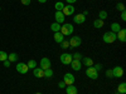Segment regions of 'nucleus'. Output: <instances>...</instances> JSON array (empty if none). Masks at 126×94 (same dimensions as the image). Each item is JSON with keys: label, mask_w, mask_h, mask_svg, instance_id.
I'll return each mask as SVG.
<instances>
[{"label": "nucleus", "mask_w": 126, "mask_h": 94, "mask_svg": "<svg viewBox=\"0 0 126 94\" xmlns=\"http://www.w3.org/2000/svg\"><path fill=\"white\" fill-rule=\"evenodd\" d=\"M82 14H83V15H85V16H87V15H88V12H87V10H85V12H83Z\"/></svg>", "instance_id": "obj_40"}, {"label": "nucleus", "mask_w": 126, "mask_h": 94, "mask_svg": "<svg viewBox=\"0 0 126 94\" xmlns=\"http://www.w3.org/2000/svg\"><path fill=\"white\" fill-rule=\"evenodd\" d=\"M59 60H61L62 64L69 65V64H71V61L73 60V58H72V54H69V53H63V54H61Z\"/></svg>", "instance_id": "obj_3"}, {"label": "nucleus", "mask_w": 126, "mask_h": 94, "mask_svg": "<svg viewBox=\"0 0 126 94\" xmlns=\"http://www.w3.org/2000/svg\"><path fill=\"white\" fill-rule=\"evenodd\" d=\"M3 64H4V67H5V68H9V67H10V61L6 59V60H4V61H3Z\"/></svg>", "instance_id": "obj_35"}, {"label": "nucleus", "mask_w": 126, "mask_h": 94, "mask_svg": "<svg viewBox=\"0 0 126 94\" xmlns=\"http://www.w3.org/2000/svg\"><path fill=\"white\" fill-rule=\"evenodd\" d=\"M107 16H109V14H107L106 10H101V12L98 13V19L103 20V22H105V19H107Z\"/></svg>", "instance_id": "obj_23"}, {"label": "nucleus", "mask_w": 126, "mask_h": 94, "mask_svg": "<svg viewBox=\"0 0 126 94\" xmlns=\"http://www.w3.org/2000/svg\"><path fill=\"white\" fill-rule=\"evenodd\" d=\"M50 29L53 30L54 33H57V31H59V30H61V24H58V23H56V22H54L53 24L50 25Z\"/></svg>", "instance_id": "obj_26"}, {"label": "nucleus", "mask_w": 126, "mask_h": 94, "mask_svg": "<svg viewBox=\"0 0 126 94\" xmlns=\"http://www.w3.org/2000/svg\"><path fill=\"white\" fill-rule=\"evenodd\" d=\"M8 60H9L10 63L16 61V60H18V54H16V53H10V54L8 55Z\"/></svg>", "instance_id": "obj_22"}, {"label": "nucleus", "mask_w": 126, "mask_h": 94, "mask_svg": "<svg viewBox=\"0 0 126 94\" xmlns=\"http://www.w3.org/2000/svg\"><path fill=\"white\" fill-rule=\"evenodd\" d=\"M53 38H54V41H56V43H58V44H61L62 41L66 39V36L63 35L61 31H57V33H54V36H53Z\"/></svg>", "instance_id": "obj_16"}, {"label": "nucleus", "mask_w": 126, "mask_h": 94, "mask_svg": "<svg viewBox=\"0 0 126 94\" xmlns=\"http://www.w3.org/2000/svg\"><path fill=\"white\" fill-rule=\"evenodd\" d=\"M75 75L72 74V73H66L64 75H63V82H64L66 85H71V84H75Z\"/></svg>", "instance_id": "obj_6"}, {"label": "nucleus", "mask_w": 126, "mask_h": 94, "mask_svg": "<svg viewBox=\"0 0 126 94\" xmlns=\"http://www.w3.org/2000/svg\"><path fill=\"white\" fill-rule=\"evenodd\" d=\"M52 77H53V70H52L50 68H49V69H46V70H44V78L50 79Z\"/></svg>", "instance_id": "obj_25"}, {"label": "nucleus", "mask_w": 126, "mask_h": 94, "mask_svg": "<svg viewBox=\"0 0 126 94\" xmlns=\"http://www.w3.org/2000/svg\"><path fill=\"white\" fill-rule=\"evenodd\" d=\"M58 87H59V88H66L67 85L64 84V82L62 80V82H59V83H58Z\"/></svg>", "instance_id": "obj_36"}, {"label": "nucleus", "mask_w": 126, "mask_h": 94, "mask_svg": "<svg viewBox=\"0 0 126 94\" xmlns=\"http://www.w3.org/2000/svg\"><path fill=\"white\" fill-rule=\"evenodd\" d=\"M110 28H111V31H112V33H117V31L121 29V25H120L119 23H112Z\"/></svg>", "instance_id": "obj_20"}, {"label": "nucleus", "mask_w": 126, "mask_h": 94, "mask_svg": "<svg viewBox=\"0 0 126 94\" xmlns=\"http://www.w3.org/2000/svg\"><path fill=\"white\" fill-rule=\"evenodd\" d=\"M73 30H75V28H73V25L72 24H69V23H63V25H61V33L64 35V36H68V35H71L72 33H73Z\"/></svg>", "instance_id": "obj_2"}, {"label": "nucleus", "mask_w": 126, "mask_h": 94, "mask_svg": "<svg viewBox=\"0 0 126 94\" xmlns=\"http://www.w3.org/2000/svg\"><path fill=\"white\" fill-rule=\"evenodd\" d=\"M116 39H119L121 43H125L126 41V29L125 28H121L116 33Z\"/></svg>", "instance_id": "obj_10"}, {"label": "nucleus", "mask_w": 126, "mask_h": 94, "mask_svg": "<svg viewBox=\"0 0 126 94\" xmlns=\"http://www.w3.org/2000/svg\"><path fill=\"white\" fill-rule=\"evenodd\" d=\"M27 65H28L29 69H34V68H37V61H35L34 59H32V60L28 61V64H27Z\"/></svg>", "instance_id": "obj_27"}, {"label": "nucleus", "mask_w": 126, "mask_h": 94, "mask_svg": "<svg viewBox=\"0 0 126 94\" xmlns=\"http://www.w3.org/2000/svg\"><path fill=\"white\" fill-rule=\"evenodd\" d=\"M62 13L64 14V16H71V15L75 14V6L71 5V4H67V5H64V8H63Z\"/></svg>", "instance_id": "obj_7"}, {"label": "nucleus", "mask_w": 126, "mask_h": 94, "mask_svg": "<svg viewBox=\"0 0 126 94\" xmlns=\"http://www.w3.org/2000/svg\"><path fill=\"white\" fill-rule=\"evenodd\" d=\"M69 48V41H68V39H64L61 43V49H68Z\"/></svg>", "instance_id": "obj_28"}, {"label": "nucleus", "mask_w": 126, "mask_h": 94, "mask_svg": "<svg viewBox=\"0 0 126 94\" xmlns=\"http://www.w3.org/2000/svg\"><path fill=\"white\" fill-rule=\"evenodd\" d=\"M64 89H66V93H67V94H77V92H78V90H77V87L73 85V84L67 85Z\"/></svg>", "instance_id": "obj_17"}, {"label": "nucleus", "mask_w": 126, "mask_h": 94, "mask_svg": "<svg viewBox=\"0 0 126 94\" xmlns=\"http://www.w3.org/2000/svg\"><path fill=\"white\" fill-rule=\"evenodd\" d=\"M82 64L83 65H86V67H92L93 65V60L92 58H82Z\"/></svg>", "instance_id": "obj_18"}, {"label": "nucleus", "mask_w": 126, "mask_h": 94, "mask_svg": "<svg viewBox=\"0 0 126 94\" xmlns=\"http://www.w3.org/2000/svg\"><path fill=\"white\" fill-rule=\"evenodd\" d=\"M54 19H56V23H58V24H63V23H64L66 16H64V14H63L62 12H56V14H54Z\"/></svg>", "instance_id": "obj_13"}, {"label": "nucleus", "mask_w": 126, "mask_h": 94, "mask_svg": "<svg viewBox=\"0 0 126 94\" xmlns=\"http://www.w3.org/2000/svg\"><path fill=\"white\" fill-rule=\"evenodd\" d=\"M103 20H101V19H96L93 22V28H97V29H100V28H102L103 26Z\"/></svg>", "instance_id": "obj_21"}, {"label": "nucleus", "mask_w": 126, "mask_h": 94, "mask_svg": "<svg viewBox=\"0 0 126 94\" xmlns=\"http://www.w3.org/2000/svg\"><path fill=\"white\" fill-rule=\"evenodd\" d=\"M32 3V0H22V4L23 5H29Z\"/></svg>", "instance_id": "obj_37"}, {"label": "nucleus", "mask_w": 126, "mask_h": 94, "mask_svg": "<svg viewBox=\"0 0 126 94\" xmlns=\"http://www.w3.org/2000/svg\"><path fill=\"white\" fill-rule=\"evenodd\" d=\"M47 1V0H38V3H40V4H44Z\"/></svg>", "instance_id": "obj_39"}, {"label": "nucleus", "mask_w": 126, "mask_h": 94, "mask_svg": "<svg viewBox=\"0 0 126 94\" xmlns=\"http://www.w3.org/2000/svg\"><path fill=\"white\" fill-rule=\"evenodd\" d=\"M121 20H122V22H126V12H125V10L121 12Z\"/></svg>", "instance_id": "obj_33"}, {"label": "nucleus", "mask_w": 126, "mask_h": 94, "mask_svg": "<svg viewBox=\"0 0 126 94\" xmlns=\"http://www.w3.org/2000/svg\"><path fill=\"white\" fill-rule=\"evenodd\" d=\"M92 67H93L94 69H96L97 71H100V70L102 69V65H101V64H94V65H92Z\"/></svg>", "instance_id": "obj_34"}, {"label": "nucleus", "mask_w": 126, "mask_h": 94, "mask_svg": "<svg viewBox=\"0 0 126 94\" xmlns=\"http://www.w3.org/2000/svg\"><path fill=\"white\" fill-rule=\"evenodd\" d=\"M28 70H29V68L25 63H18L16 64V71L20 73V74H27Z\"/></svg>", "instance_id": "obj_8"}, {"label": "nucleus", "mask_w": 126, "mask_h": 94, "mask_svg": "<svg viewBox=\"0 0 126 94\" xmlns=\"http://www.w3.org/2000/svg\"><path fill=\"white\" fill-rule=\"evenodd\" d=\"M33 75L35 78H44V70L42 69V68H34L33 69Z\"/></svg>", "instance_id": "obj_15"}, {"label": "nucleus", "mask_w": 126, "mask_h": 94, "mask_svg": "<svg viewBox=\"0 0 126 94\" xmlns=\"http://www.w3.org/2000/svg\"><path fill=\"white\" fill-rule=\"evenodd\" d=\"M115 94H120V93H117V92H116V93H115Z\"/></svg>", "instance_id": "obj_42"}, {"label": "nucleus", "mask_w": 126, "mask_h": 94, "mask_svg": "<svg viewBox=\"0 0 126 94\" xmlns=\"http://www.w3.org/2000/svg\"><path fill=\"white\" fill-rule=\"evenodd\" d=\"M35 94H42V93H39V92H38V93H35Z\"/></svg>", "instance_id": "obj_41"}, {"label": "nucleus", "mask_w": 126, "mask_h": 94, "mask_svg": "<svg viewBox=\"0 0 126 94\" xmlns=\"http://www.w3.org/2000/svg\"><path fill=\"white\" fill-rule=\"evenodd\" d=\"M112 75H113V78H121L124 75V69L120 65L112 68Z\"/></svg>", "instance_id": "obj_11"}, {"label": "nucleus", "mask_w": 126, "mask_h": 94, "mask_svg": "<svg viewBox=\"0 0 126 94\" xmlns=\"http://www.w3.org/2000/svg\"><path fill=\"white\" fill-rule=\"evenodd\" d=\"M116 9L120 10V12H124V10H125V5H124L122 3H117V4H116Z\"/></svg>", "instance_id": "obj_31"}, {"label": "nucleus", "mask_w": 126, "mask_h": 94, "mask_svg": "<svg viewBox=\"0 0 126 94\" xmlns=\"http://www.w3.org/2000/svg\"><path fill=\"white\" fill-rule=\"evenodd\" d=\"M54 8H56V12H62L63 8H64V4H63L62 1H57L54 4Z\"/></svg>", "instance_id": "obj_24"}, {"label": "nucleus", "mask_w": 126, "mask_h": 94, "mask_svg": "<svg viewBox=\"0 0 126 94\" xmlns=\"http://www.w3.org/2000/svg\"><path fill=\"white\" fill-rule=\"evenodd\" d=\"M0 10H1V8H0Z\"/></svg>", "instance_id": "obj_43"}, {"label": "nucleus", "mask_w": 126, "mask_h": 94, "mask_svg": "<svg viewBox=\"0 0 126 94\" xmlns=\"http://www.w3.org/2000/svg\"><path fill=\"white\" fill-rule=\"evenodd\" d=\"M50 65H52V63H50V60H49L48 58H42V59H40L39 68H42L43 70H46V69H49Z\"/></svg>", "instance_id": "obj_9"}, {"label": "nucleus", "mask_w": 126, "mask_h": 94, "mask_svg": "<svg viewBox=\"0 0 126 94\" xmlns=\"http://www.w3.org/2000/svg\"><path fill=\"white\" fill-rule=\"evenodd\" d=\"M72 58L75 59V60H81L83 57H82V54H81V53H75V54H72Z\"/></svg>", "instance_id": "obj_30"}, {"label": "nucleus", "mask_w": 126, "mask_h": 94, "mask_svg": "<svg viewBox=\"0 0 126 94\" xmlns=\"http://www.w3.org/2000/svg\"><path fill=\"white\" fill-rule=\"evenodd\" d=\"M102 40L105 41L106 44H112L113 41H116V33H112V31H106L103 35H102Z\"/></svg>", "instance_id": "obj_1"}, {"label": "nucleus", "mask_w": 126, "mask_h": 94, "mask_svg": "<svg viewBox=\"0 0 126 94\" xmlns=\"http://www.w3.org/2000/svg\"><path fill=\"white\" fill-rule=\"evenodd\" d=\"M86 75L90 78V79H97L98 78V71L94 69L93 67H87V69H86Z\"/></svg>", "instance_id": "obj_5"}, {"label": "nucleus", "mask_w": 126, "mask_h": 94, "mask_svg": "<svg viewBox=\"0 0 126 94\" xmlns=\"http://www.w3.org/2000/svg\"><path fill=\"white\" fill-rule=\"evenodd\" d=\"M6 59H8V54L5 53V51L0 50V61H4V60H6Z\"/></svg>", "instance_id": "obj_29"}, {"label": "nucleus", "mask_w": 126, "mask_h": 94, "mask_svg": "<svg viewBox=\"0 0 126 94\" xmlns=\"http://www.w3.org/2000/svg\"><path fill=\"white\" fill-rule=\"evenodd\" d=\"M73 22H75L76 24H83L86 22V16L83 14H76L75 16H73Z\"/></svg>", "instance_id": "obj_14"}, {"label": "nucleus", "mask_w": 126, "mask_h": 94, "mask_svg": "<svg viewBox=\"0 0 126 94\" xmlns=\"http://www.w3.org/2000/svg\"><path fill=\"white\" fill-rule=\"evenodd\" d=\"M117 93H120V94H125L126 93V83L125 82H122V83H120V84H119Z\"/></svg>", "instance_id": "obj_19"}, {"label": "nucleus", "mask_w": 126, "mask_h": 94, "mask_svg": "<svg viewBox=\"0 0 126 94\" xmlns=\"http://www.w3.org/2000/svg\"><path fill=\"white\" fill-rule=\"evenodd\" d=\"M71 68H72V70H75V71H79L81 70V68H82V63L79 61V60H75L73 59L72 61H71Z\"/></svg>", "instance_id": "obj_12"}, {"label": "nucleus", "mask_w": 126, "mask_h": 94, "mask_svg": "<svg viewBox=\"0 0 126 94\" xmlns=\"http://www.w3.org/2000/svg\"><path fill=\"white\" fill-rule=\"evenodd\" d=\"M68 41H69V48H78V47L82 44V39H81L78 35L72 36Z\"/></svg>", "instance_id": "obj_4"}, {"label": "nucleus", "mask_w": 126, "mask_h": 94, "mask_svg": "<svg viewBox=\"0 0 126 94\" xmlns=\"http://www.w3.org/2000/svg\"><path fill=\"white\" fill-rule=\"evenodd\" d=\"M76 1H77V0H66V3H67V4H71V5H73Z\"/></svg>", "instance_id": "obj_38"}, {"label": "nucleus", "mask_w": 126, "mask_h": 94, "mask_svg": "<svg viewBox=\"0 0 126 94\" xmlns=\"http://www.w3.org/2000/svg\"><path fill=\"white\" fill-rule=\"evenodd\" d=\"M106 77H107V78H113V75H112V69H107V70H106Z\"/></svg>", "instance_id": "obj_32"}]
</instances>
